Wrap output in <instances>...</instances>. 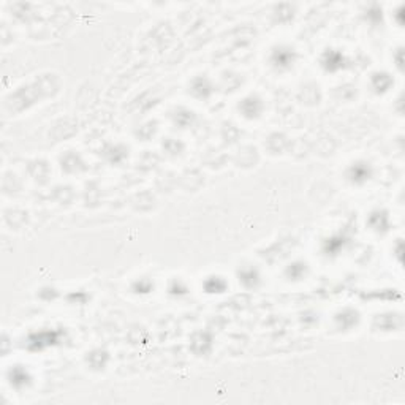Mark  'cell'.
<instances>
[{"mask_svg": "<svg viewBox=\"0 0 405 405\" xmlns=\"http://www.w3.org/2000/svg\"><path fill=\"white\" fill-rule=\"evenodd\" d=\"M343 62H345V57L337 51H328L323 55V61H322L323 67L328 71H337V70L343 68V65H345Z\"/></svg>", "mask_w": 405, "mask_h": 405, "instance_id": "obj_3", "label": "cell"}, {"mask_svg": "<svg viewBox=\"0 0 405 405\" xmlns=\"http://www.w3.org/2000/svg\"><path fill=\"white\" fill-rule=\"evenodd\" d=\"M295 59H296V54L293 52V49L285 48V46L277 48L276 51L272 52V57H271V61H272L274 67H277V68H280V70L290 68V67L293 65Z\"/></svg>", "mask_w": 405, "mask_h": 405, "instance_id": "obj_1", "label": "cell"}, {"mask_svg": "<svg viewBox=\"0 0 405 405\" xmlns=\"http://www.w3.org/2000/svg\"><path fill=\"white\" fill-rule=\"evenodd\" d=\"M346 244V239L343 236H332L325 242V252L328 255H337L340 250H343Z\"/></svg>", "mask_w": 405, "mask_h": 405, "instance_id": "obj_4", "label": "cell"}, {"mask_svg": "<svg viewBox=\"0 0 405 405\" xmlns=\"http://www.w3.org/2000/svg\"><path fill=\"white\" fill-rule=\"evenodd\" d=\"M369 223H370V226L373 228V229H377V231H385V229H388V226H389V219H388V214L386 212H380V211H377V212H373L372 215H370V219H369Z\"/></svg>", "mask_w": 405, "mask_h": 405, "instance_id": "obj_5", "label": "cell"}, {"mask_svg": "<svg viewBox=\"0 0 405 405\" xmlns=\"http://www.w3.org/2000/svg\"><path fill=\"white\" fill-rule=\"evenodd\" d=\"M391 85V78H389L388 75L382 73V75H375L373 76V88L377 89V91H388V88Z\"/></svg>", "mask_w": 405, "mask_h": 405, "instance_id": "obj_6", "label": "cell"}, {"mask_svg": "<svg viewBox=\"0 0 405 405\" xmlns=\"http://www.w3.org/2000/svg\"><path fill=\"white\" fill-rule=\"evenodd\" d=\"M349 179L353 182V184H364L366 181L370 179L372 176V168L369 166V163H364V162H358L355 165L350 166L349 169Z\"/></svg>", "mask_w": 405, "mask_h": 405, "instance_id": "obj_2", "label": "cell"}, {"mask_svg": "<svg viewBox=\"0 0 405 405\" xmlns=\"http://www.w3.org/2000/svg\"><path fill=\"white\" fill-rule=\"evenodd\" d=\"M193 92L198 95V97H208L211 94V85L208 84L206 79H198L195 84H193Z\"/></svg>", "mask_w": 405, "mask_h": 405, "instance_id": "obj_7", "label": "cell"}]
</instances>
